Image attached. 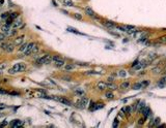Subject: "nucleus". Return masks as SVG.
<instances>
[{"instance_id":"obj_1","label":"nucleus","mask_w":166,"mask_h":128,"mask_svg":"<svg viewBox=\"0 0 166 128\" xmlns=\"http://www.w3.org/2000/svg\"><path fill=\"white\" fill-rule=\"evenodd\" d=\"M37 51H39V47H37V44L35 43H30L28 44V47H27V49L24 51V55H25V56H29V55H31V54L36 53Z\"/></svg>"},{"instance_id":"obj_2","label":"nucleus","mask_w":166,"mask_h":128,"mask_svg":"<svg viewBox=\"0 0 166 128\" xmlns=\"http://www.w3.org/2000/svg\"><path fill=\"white\" fill-rule=\"evenodd\" d=\"M52 62V57L50 55H45V56L39 58L36 60V63L37 64H49Z\"/></svg>"},{"instance_id":"obj_3","label":"nucleus","mask_w":166,"mask_h":128,"mask_svg":"<svg viewBox=\"0 0 166 128\" xmlns=\"http://www.w3.org/2000/svg\"><path fill=\"white\" fill-rule=\"evenodd\" d=\"M87 102H88V98L84 96V97H82L80 100H78V101L76 102V106H77L78 109H85Z\"/></svg>"},{"instance_id":"obj_4","label":"nucleus","mask_w":166,"mask_h":128,"mask_svg":"<svg viewBox=\"0 0 166 128\" xmlns=\"http://www.w3.org/2000/svg\"><path fill=\"white\" fill-rule=\"evenodd\" d=\"M101 24H102L103 26H105L106 28H108V29H114V28H116L115 24H114L113 22H110V21H102L101 20Z\"/></svg>"},{"instance_id":"obj_5","label":"nucleus","mask_w":166,"mask_h":128,"mask_svg":"<svg viewBox=\"0 0 166 128\" xmlns=\"http://www.w3.org/2000/svg\"><path fill=\"white\" fill-rule=\"evenodd\" d=\"M139 112L142 114L143 115V117H145V118H146V117H148V116H151V109L148 108V106H146V105H144L143 108H141L140 110H139Z\"/></svg>"},{"instance_id":"obj_6","label":"nucleus","mask_w":166,"mask_h":128,"mask_svg":"<svg viewBox=\"0 0 166 128\" xmlns=\"http://www.w3.org/2000/svg\"><path fill=\"white\" fill-rule=\"evenodd\" d=\"M57 101H59L60 103H62V104L68 105V106H71V105H73V104H72V101H71V100H69L68 98H64V97H57Z\"/></svg>"},{"instance_id":"obj_7","label":"nucleus","mask_w":166,"mask_h":128,"mask_svg":"<svg viewBox=\"0 0 166 128\" xmlns=\"http://www.w3.org/2000/svg\"><path fill=\"white\" fill-rule=\"evenodd\" d=\"M9 26L10 25H7V24L1 26V30H2V32L4 33L5 35H10V33H12V29H10Z\"/></svg>"},{"instance_id":"obj_8","label":"nucleus","mask_w":166,"mask_h":128,"mask_svg":"<svg viewBox=\"0 0 166 128\" xmlns=\"http://www.w3.org/2000/svg\"><path fill=\"white\" fill-rule=\"evenodd\" d=\"M10 127L13 128H18V127H22L23 126V123L21 120H13L12 122H10Z\"/></svg>"},{"instance_id":"obj_9","label":"nucleus","mask_w":166,"mask_h":128,"mask_svg":"<svg viewBox=\"0 0 166 128\" xmlns=\"http://www.w3.org/2000/svg\"><path fill=\"white\" fill-rule=\"evenodd\" d=\"M24 35H21L19 37H17V38H15V40H14V43H15V46H20V44H22L23 43V41H24Z\"/></svg>"},{"instance_id":"obj_10","label":"nucleus","mask_w":166,"mask_h":128,"mask_svg":"<svg viewBox=\"0 0 166 128\" xmlns=\"http://www.w3.org/2000/svg\"><path fill=\"white\" fill-rule=\"evenodd\" d=\"M97 88H98L99 90L104 91L106 88H108V84H106V83H104V82H99L98 85H97Z\"/></svg>"},{"instance_id":"obj_11","label":"nucleus","mask_w":166,"mask_h":128,"mask_svg":"<svg viewBox=\"0 0 166 128\" xmlns=\"http://www.w3.org/2000/svg\"><path fill=\"white\" fill-rule=\"evenodd\" d=\"M84 12L89 17H92L93 15H95V12H93V9L90 7V6H86V7L84 8Z\"/></svg>"},{"instance_id":"obj_12","label":"nucleus","mask_w":166,"mask_h":128,"mask_svg":"<svg viewBox=\"0 0 166 128\" xmlns=\"http://www.w3.org/2000/svg\"><path fill=\"white\" fill-rule=\"evenodd\" d=\"M15 50V43H7V46L5 48V52H7V53H12V52Z\"/></svg>"},{"instance_id":"obj_13","label":"nucleus","mask_w":166,"mask_h":128,"mask_svg":"<svg viewBox=\"0 0 166 128\" xmlns=\"http://www.w3.org/2000/svg\"><path fill=\"white\" fill-rule=\"evenodd\" d=\"M22 24H23V22H22V21H21L20 19H18V20H15V21H14L13 26H14V28L19 29V28H20V26L22 25Z\"/></svg>"},{"instance_id":"obj_14","label":"nucleus","mask_w":166,"mask_h":128,"mask_svg":"<svg viewBox=\"0 0 166 128\" xmlns=\"http://www.w3.org/2000/svg\"><path fill=\"white\" fill-rule=\"evenodd\" d=\"M134 90H140V89H143V85H142V82H138V83H135L132 87Z\"/></svg>"},{"instance_id":"obj_15","label":"nucleus","mask_w":166,"mask_h":128,"mask_svg":"<svg viewBox=\"0 0 166 128\" xmlns=\"http://www.w3.org/2000/svg\"><path fill=\"white\" fill-rule=\"evenodd\" d=\"M54 63H55V65H56L57 67H61V66H63V65H64L65 62H64V60L62 59V58H60V59H58V60L55 61Z\"/></svg>"},{"instance_id":"obj_16","label":"nucleus","mask_w":166,"mask_h":128,"mask_svg":"<svg viewBox=\"0 0 166 128\" xmlns=\"http://www.w3.org/2000/svg\"><path fill=\"white\" fill-rule=\"evenodd\" d=\"M117 74H118L119 78H126L128 72H127V70H124V69H120V70L117 71Z\"/></svg>"},{"instance_id":"obj_17","label":"nucleus","mask_w":166,"mask_h":128,"mask_svg":"<svg viewBox=\"0 0 166 128\" xmlns=\"http://www.w3.org/2000/svg\"><path fill=\"white\" fill-rule=\"evenodd\" d=\"M165 84H166V78H163L157 83V86L158 87H160V88H163L165 86Z\"/></svg>"},{"instance_id":"obj_18","label":"nucleus","mask_w":166,"mask_h":128,"mask_svg":"<svg viewBox=\"0 0 166 128\" xmlns=\"http://www.w3.org/2000/svg\"><path fill=\"white\" fill-rule=\"evenodd\" d=\"M74 68H75V65H74V64L69 63V64H67V65L64 66V70H65V71H71V70H73Z\"/></svg>"},{"instance_id":"obj_19","label":"nucleus","mask_w":166,"mask_h":128,"mask_svg":"<svg viewBox=\"0 0 166 128\" xmlns=\"http://www.w3.org/2000/svg\"><path fill=\"white\" fill-rule=\"evenodd\" d=\"M68 31L69 32H73V33H76V34H79V35H84L83 33H81V32H79V31H77L76 29H74V28H72V27H68Z\"/></svg>"},{"instance_id":"obj_20","label":"nucleus","mask_w":166,"mask_h":128,"mask_svg":"<svg viewBox=\"0 0 166 128\" xmlns=\"http://www.w3.org/2000/svg\"><path fill=\"white\" fill-rule=\"evenodd\" d=\"M28 43H22V44H21V47L19 48V51L20 52H24V51H25L26 49H27V47H28Z\"/></svg>"},{"instance_id":"obj_21","label":"nucleus","mask_w":166,"mask_h":128,"mask_svg":"<svg viewBox=\"0 0 166 128\" xmlns=\"http://www.w3.org/2000/svg\"><path fill=\"white\" fill-rule=\"evenodd\" d=\"M119 87L122 88V89H127V88H129V87H130V82H124V83H122Z\"/></svg>"},{"instance_id":"obj_22","label":"nucleus","mask_w":166,"mask_h":128,"mask_svg":"<svg viewBox=\"0 0 166 128\" xmlns=\"http://www.w3.org/2000/svg\"><path fill=\"white\" fill-rule=\"evenodd\" d=\"M19 17V12H9V18H12L13 20H15V19H17Z\"/></svg>"},{"instance_id":"obj_23","label":"nucleus","mask_w":166,"mask_h":128,"mask_svg":"<svg viewBox=\"0 0 166 128\" xmlns=\"http://www.w3.org/2000/svg\"><path fill=\"white\" fill-rule=\"evenodd\" d=\"M63 5L64 6H73V1L72 0H63Z\"/></svg>"},{"instance_id":"obj_24","label":"nucleus","mask_w":166,"mask_h":128,"mask_svg":"<svg viewBox=\"0 0 166 128\" xmlns=\"http://www.w3.org/2000/svg\"><path fill=\"white\" fill-rule=\"evenodd\" d=\"M85 74H87V75H91V74H101V72H98V71H95V70H88V71H85Z\"/></svg>"},{"instance_id":"obj_25","label":"nucleus","mask_w":166,"mask_h":128,"mask_svg":"<svg viewBox=\"0 0 166 128\" xmlns=\"http://www.w3.org/2000/svg\"><path fill=\"white\" fill-rule=\"evenodd\" d=\"M105 97L108 98V99H112V98L114 97V95H113L112 92H106V93H105Z\"/></svg>"},{"instance_id":"obj_26","label":"nucleus","mask_w":166,"mask_h":128,"mask_svg":"<svg viewBox=\"0 0 166 128\" xmlns=\"http://www.w3.org/2000/svg\"><path fill=\"white\" fill-rule=\"evenodd\" d=\"M158 41H159V43H166V35L159 37Z\"/></svg>"},{"instance_id":"obj_27","label":"nucleus","mask_w":166,"mask_h":128,"mask_svg":"<svg viewBox=\"0 0 166 128\" xmlns=\"http://www.w3.org/2000/svg\"><path fill=\"white\" fill-rule=\"evenodd\" d=\"M14 21H15V20H13L12 18H9V17H8L7 19H5V24H7V25H13Z\"/></svg>"},{"instance_id":"obj_28","label":"nucleus","mask_w":166,"mask_h":128,"mask_svg":"<svg viewBox=\"0 0 166 128\" xmlns=\"http://www.w3.org/2000/svg\"><path fill=\"white\" fill-rule=\"evenodd\" d=\"M123 110H124V112H126L124 114H131V113H132V110H131L130 106H124V108L123 109Z\"/></svg>"},{"instance_id":"obj_29","label":"nucleus","mask_w":166,"mask_h":128,"mask_svg":"<svg viewBox=\"0 0 166 128\" xmlns=\"http://www.w3.org/2000/svg\"><path fill=\"white\" fill-rule=\"evenodd\" d=\"M6 46H7V43H5L4 40H3V41H1V43H0V48H1L2 50H5Z\"/></svg>"},{"instance_id":"obj_30","label":"nucleus","mask_w":166,"mask_h":128,"mask_svg":"<svg viewBox=\"0 0 166 128\" xmlns=\"http://www.w3.org/2000/svg\"><path fill=\"white\" fill-rule=\"evenodd\" d=\"M25 69H26V65L24 63H20V72L25 71Z\"/></svg>"},{"instance_id":"obj_31","label":"nucleus","mask_w":166,"mask_h":128,"mask_svg":"<svg viewBox=\"0 0 166 128\" xmlns=\"http://www.w3.org/2000/svg\"><path fill=\"white\" fill-rule=\"evenodd\" d=\"M9 17V12H3L1 15V19H7Z\"/></svg>"},{"instance_id":"obj_32","label":"nucleus","mask_w":166,"mask_h":128,"mask_svg":"<svg viewBox=\"0 0 166 128\" xmlns=\"http://www.w3.org/2000/svg\"><path fill=\"white\" fill-rule=\"evenodd\" d=\"M8 95H15V96H19V95H20V92H17V91H12V92H8Z\"/></svg>"},{"instance_id":"obj_33","label":"nucleus","mask_w":166,"mask_h":128,"mask_svg":"<svg viewBox=\"0 0 166 128\" xmlns=\"http://www.w3.org/2000/svg\"><path fill=\"white\" fill-rule=\"evenodd\" d=\"M144 122H145V117L138 120V124H139V125H142V124H144Z\"/></svg>"},{"instance_id":"obj_34","label":"nucleus","mask_w":166,"mask_h":128,"mask_svg":"<svg viewBox=\"0 0 166 128\" xmlns=\"http://www.w3.org/2000/svg\"><path fill=\"white\" fill-rule=\"evenodd\" d=\"M139 62H140L139 60H138V59H136V60H135V61L133 62L132 64H131V67H132V68H133V67H135V66H136V65H137L138 63H139Z\"/></svg>"},{"instance_id":"obj_35","label":"nucleus","mask_w":166,"mask_h":128,"mask_svg":"<svg viewBox=\"0 0 166 128\" xmlns=\"http://www.w3.org/2000/svg\"><path fill=\"white\" fill-rule=\"evenodd\" d=\"M153 71L155 72V73H160V72H161V68H160V67L154 68V69H153Z\"/></svg>"},{"instance_id":"obj_36","label":"nucleus","mask_w":166,"mask_h":128,"mask_svg":"<svg viewBox=\"0 0 166 128\" xmlns=\"http://www.w3.org/2000/svg\"><path fill=\"white\" fill-rule=\"evenodd\" d=\"M74 17H75V18L77 19V20H82V16L80 15V13H75Z\"/></svg>"},{"instance_id":"obj_37","label":"nucleus","mask_w":166,"mask_h":128,"mask_svg":"<svg viewBox=\"0 0 166 128\" xmlns=\"http://www.w3.org/2000/svg\"><path fill=\"white\" fill-rule=\"evenodd\" d=\"M4 39H5V34L0 33V43H1V41H3Z\"/></svg>"},{"instance_id":"obj_38","label":"nucleus","mask_w":166,"mask_h":128,"mask_svg":"<svg viewBox=\"0 0 166 128\" xmlns=\"http://www.w3.org/2000/svg\"><path fill=\"white\" fill-rule=\"evenodd\" d=\"M108 88H111V89H115V85H113L112 83H111V84H110V83H109V84H108Z\"/></svg>"},{"instance_id":"obj_39","label":"nucleus","mask_w":166,"mask_h":128,"mask_svg":"<svg viewBox=\"0 0 166 128\" xmlns=\"http://www.w3.org/2000/svg\"><path fill=\"white\" fill-rule=\"evenodd\" d=\"M117 122H118V121H117V119H115V120H114V123H113V127H117V126H118V124H117Z\"/></svg>"},{"instance_id":"obj_40","label":"nucleus","mask_w":166,"mask_h":128,"mask_svg":"<svg viewBox=\"0 0 166 128\" xmlns=\"http://www.w3.org/2000/svg\"><path fill=\"white\" fill-rule=\"evenodd\" d=\"M6 124H7V121H4V122H3V123H1V124H0V127H4V126L6 125Z\"/></svg>"},{"instance_id":"obj_41","label":"nucleus","mask_w":166,"mask_h":128,"mask_svg":"<svg viewBox=\"0 0 166 128\" xmlns=\"http://www.w3.org/2000/svg\"><path fill=\"white\" fill-rule=\"evenodd\" d=\"M8 3H9V6H12V7H13V6H15V4H14V3H13V2H10V1H8Z\"/></svg>"},{"instance_id":"obj_42","label":"nucleus","mask_w":166,"mask_h":128,"mask_svg":"<svg viewBox=\"0 0 166 128\" xmlns=\"http://www.w3.org/2000/svg\"><path fill=\"white\" fill-rule=\"evenodd\" d=\"M108 82H113V78H108Z\"/></svg>"},{"instance_id":"obj_43","label":"nucleus","mask_w":166,"mask_h":128,"mask_svg":"<svg viewBox=\"0 0 166 128\" xmlns=\"http://www.w3.org/2000/svg\"><path fill=\"white\" fill-rule=\"evenodd\" d=\"M164 71H166V64H165V66H164Z\"/></svg>"}]
</instances>
